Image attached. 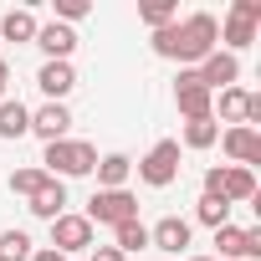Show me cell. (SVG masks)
<instances>
[{"instance_id": "obj_15", "label": "cell", "mask_w": 261, "mask_h": 261, "mask_svg": "<svg viewBox=\"0 0 261 261\" xmlns=\"http://www.w3.org/2000/svg\"><path fill=\"white\" fill-rule=\"evenodd\" d=\"M36 220H57V215H67V185L62 179H46L36 195H31V205H26Z\"/></svg>"}, {"instance_id": "obj_25", "label": "cell", "mask_w": 261, "mask_h": 261, "mask_svg": "<svg viewBox=\"0 0 261 261\" xmlns=\"http://www.w3.org/2000/svg\"><path fill=\"white\" fill-rule=\"evenodd\" d=\"M139 16H144V26H149V31H164V26H174V21H179V6H169V0H164V6H144Z\"/></svg>"}, {"instance_id": "obj_8", "label": "cell", "mask_w": 261, "mask_h": 261, "mask_svg": "<svg viewBox=\"0 0 261 261\" xmlns=\"http://www.w3.org/2000/svg\"><path fill=\"white\" fill-rule=\"evenodd\" d=\"M195 77H200V87H205V92H225V87H236L241 62H236L230 51H210V57L195 67Z\"/></svg>"}, {"instance_id": "obj_26", "label": "cell", "mask_w": 261, "mask_h": 261, "mask_svg": "<svg viewBox=\"0 0 261 261\" xmlns=\"http://www.w3.org/2000/svg\"><path fill=\"white\" fill-rule=\"evenodd\" d=\"M92 6H87V0H57V21L62 26H72V21H82Z\"/></svg>"}, {"instance_id": "obj_27", "label": "cell", "mask_w": 261, "mask_h": 261, "mask_svg": "<svg viewBox=\"0 0 261 261\" xmlns=\"http://www.w3.org/2000/svg\"><path fill=\"white\" fill-rule=\"evenodd\" d=\"M230 16H241V21H261V0H236V6H230Z\"/></svg>"}, {"instance_id": "obj_30", "label": "cell", "mask_w": 261, "mask_h": 261, "mask_svg": "<svg viewBox=\"0 0 261 261\" xmlns=\"http://www.w3.org/2000/svg\"><path fill=\"white\" fill-rule=\"evenodd\" d=\"M6 82H11V67L0 62V102H6Z\"/></svg>"}, {"instance_id": "obj_29", "label": "cell", "mask_w": 261, "mask_h": 261, "mask_svg": "<svg viewBox=\"0 0 261 261\" xmlns=\"http://www.w3.org/2000/svg\"><path fill=\"white\" fill-rule=\"evenodd\" d=\"M31 261H67L62 251H51V246H41V251H31Z\"/></svg>"}, {"instance_id": "obj_13", "label": "cell", "mask_w": 261, "mask_h": 261, "mask_svg": "<svg viewBox=\"0 0 261 261\" xmlns=\"http://www.w3.org/2000/svg\"><path fill=\"white\" fill-rule=\"evenodd\" d=\"M36 87L46 92V102H62V97L77 87V72H72V62H46V67L36 72Z\"/></svg>"}, {"instance_id": "obj_22", "label": "cell", "mask_w": 261, "mask_h": 261, "mask_svg": "<svg viewBox=\"0 0 261 261\" xmlns=\"http://www.w3.org/2000/svg\"><path fill=\"white\" fill-rule=\"evenodd\" d=\"M31 236L26 230H0V261H31Z\"/></svg>"}, {"instance_id": "obj_5", "label": "cell", "mask_w": 261, "mask_h": 261, "mask_svg": "<svg viewBox=\"0 0 261 261\" xmlns=\"http://www.w3.org/2000/svg\"><path fill=\"white\" fill-rule=\"evenodd\" d=\"M87 220L92 225H123V220H139V200L128 190H97L87 200Z\"/></svg>"}, {"instance_id": "obj_10", "label": "cell", "mask_w": 261, "mask_h": 261, "mask_svg": "<svg viewBox=\"0 0 261 261\" xmlns=\"http://www.w3.org/2000/svg\"><path fill=\"white\" fill-rule=\"evenodd\" d=\"M36 46L46 51V62H72V51H77V31L62 26V21H46V26H36Z\"/></svg>"}, {"instance_id": "obj_19", "label": "cell", "mask_w": 261, "mask_h": 261, "mask_svg": "<svg viewBox=\"0 0 261 261\" xmlns=\"http://www.w3.org/2000/svg\"><path fill=\"white\" fill-rule=\"evenodd\" d=\"M113 246H118L123 256L149 251V225H144V220H123V225H113Z\"/></svg>"}, {"instance_id": "obj_4", "label": "cell", "mask_w": 261, "mask_h": 261, "mask_svg": "<svg viewBox=\"0 0 261 261\" xmlns=\"http://www.w3.org/2000/svg\"><path fill=\"white\" fill-rule=\"evenodd\" d=\"M205 195H210V200H225V205H236V200H256V179H251V169H241V164L205 169Z\"/></svg>"}, {"instance_id": "obj_21", "label": "cell", "mask_w": 261, "mask_h": 261, "mask_svg": "<svg viewBox=\"0 0 261 261\" xmlns=\"http://www.w3.org/2000/svg\"><path fill=\"white\" fill-rule=\"evenodd\" d=\"M220 36H225V46H230V57H236V51H246V46L256 41V26H251V21H241V16H225Z\"/></svg>"}, {"instance_id": "obj_1", "label": "cell", "mask_w": 261, "mask_h": 261, "mask_svg": "<svg viewBox=\"0 0 261 261\" xmlns=\"http://www.w3.org/2000/svg\"><path fill=\"white\" fill-rule=\"evenodd\" d=\"M154 51L169 57V62H190V67H200L210 51H220V21H215L210 11H195V16H185V21L154 31Z\"/></svg>"}, {"instance_id": "obj_11", "label": "cell", "mask_w": 261, "mask_h": 261, "mask_svg": "<svg viewBox=\"0 0 261 261\" xmlns=\"http://www.w3.org/2000/svg\"><path fill=\"white\" fill-rule=\"evenodd\" d=\"M67 128H72V113H67V102H41V108L31 113V134H36V139H46V144L67 139Z\"/></svg>"}, {"instance_id": "obj_2", "label": "cell", "mask_w": 261, "mask_h": 261, "mask_svg": "<svg viewBox=\"0 0 261 261\" xmlns=\"http://www.w3.org/2000/svg\"><path fill=\"white\" fill-rule=\"evenodd\" d=\"M41 164H46L51 179H77V174H92L97 169V149L87 139H57V144H46Z\"/></svg>"}, {"instance_id": "obj_31", "label": "cell", "mask_w": 261, "mask_h": 261, "mask_svg": "<svg viewBox=\"0 0 261 261\" xmlns=\"http://www.w3.org/2000/svg\"><path fill=\"white\" fill-rule=\"evenodd\" d=\"M190 261H215V256H190Z\"/></svg>"}, {"instance_id": "obj_20", "label": "cell", "mask_w": 261, "mask_h": 261, "mask_svg": "<svg viewBox=\"0 0 261 261\" xmlns=\"http://www.w3.org/2000/svg\"><path fill=\"white\" fill-rule=\"evenodd\" d=\"M220 144V123L215 118H190L185 123V149H215Z\"/></svg>"}, {"instance_id": "obj_16", "label": "cell", "mask_w": 261, "mask_h": 261, "mask_svg": "<svg viewBox=\"0 0 261 261\" xmlns=\"http://www.w3.org/2000/svg\"><path fill=\"white\" fill-rule=\"evenodd\" d=\"M31 134V108L21 97H6L0 102V139H26Z\"/></svg>"}, {"instance_id": "obj_18", "label": "cell", "mask_w": 261, "mask_h": 261, "mask_svg": "<svg viewBox=\"0 0 261 261\" xmlns=\"http://www.w3.org/2000/svg\"><path fill=\"white\" fill-rule=\"evenodd\" d=\"M36 16L31 11H6L0 16V41H36Z\"/></svg>"}, {"instance_id": "obj_14", "label": "cell", "mask_w": 261, "mask_h": 261, "mask_svg": "<svg viewBox=\"0 0 261 261\" xmlns=\"http://www.w3.org/2000/svg\"><path fill=\"white\" fill-rule=\"evenodd\" d=\"M149 246H159V251L179 256V251L190 246V220H179V215H164L159 225H149Z\"/></svg>"}, {"instance_id": "obj_28", "label": "cell", "mask_w": 261, "mask_h": 261, "mask_svg": "<svg viewBox=\"0 0 261 261\" xmlns=\"http://www.w3.org/2000/svg\"><path fill=\"white\" fill-rule=\"evenodd\" d=\"M87 261H128V256H123L118 246H92V256H87Z\"/></svg>"}, {"instance_id": "obj_24", "label": "cell", "mask_w": 261, "mask_h": 261, "mask_svg": "<svg viewBox=\"0 0 261 261\" xmlns=\"http://www.w3.org/2000/svg\"><path fill=\"white\" fill-rule=\"evenodd\" d=\"M46 179H51L46 169H16V174H11V190H16L21 200H31V195H36V190H41Z\"/></svg>"}, {"instance_id": "obj_3", "label": "cell", "mask_w": 261, "mask_h": 261, "mask_svg": "<svg viewBox=\"0 0 261 261\" xmlns=\"http://www.w3.org/2000/svg\"><path fill=\"white\" fill-rule=\"evenodd\" d=\"M139 179L154 190H169L179 179V139H159L144 159H139Z\"/></svg>"}, {"instance_id": "obj_17", "label": "cell", "mask_w": 261, "mask_h": 261, "mask_svg": "<svg viewBox=\"0 0 261 261\" xmlns=\"http://www.w3.org/2000/svg\"><path fill=\"white\" fill-rule=\"evenodd\" d=\"M92 174H97V190H123L128 174H134V159H128V154H102Z\"/></svg>"}, {"instance_id": "obj_7", "label": "cell", "mask_w": 261, "mask_h": 261, "mask_svg": "<svg viewBox=\"0 0 261 261\" xmlns=\"http://www.w3.org/2000/svg\"><path fill=\"white\" fill-rule=\"evenodd\" d=\"M174 102H179L185 123H190V118H215V92H205V87H200L195 67H185V72H179V82H174Z\"/></svg>"}, {"instance_id": "obj_12", "label": "cell", "mask_w": 261, "mask_h": 261, "mask_svg": "<svg viewBox=\"0 0 261 261\" xmlns=\"http://www.w3.org/2000/svg\"><path fill=\"white\" fill-rule=\"evenodd\" d=\"M220 149L230 154V164L251 169V164L261 159V134H256V128H225V134H220Z\"/></svg>"}, {"instance_id": "obj_6", "label": "cell", "mask_w": 261, "mask_h": 261, "mask_svg": "<svg viewBox=\"0 0 261 261\" xmlns=\"http://www.w3.org/2000/svg\"><path fill=\"white\" fill-rule=\"evenodd\" d=\"M92 220L87 215H57L51 220V251H62L72 261V251H92Z\"/></svg>"}, {"instance_id": "obj_23", "label": "cell", "mask_w": 261, "mask_h": 261, "mask_svg": "<svg viewBox=\"0 0 261 261\" xmlns=\"http://www.w3.org/2000/svg\"><path fill=\"white\" fill-rule=\"evenodd\" d=\"M195 215H200V225H210V230H220V225H230V205H225V200H210V195H200V205H195Z\"/></svg>"}, {"instance_id": "obj_9", "label": "cell", "mask_w": 261, "mask_h": 261, "mask_svg": "<svg viewBox=\"0 0 261 261\" xmlns=\"http://www.w3.org/2000/svg\"><path fill=\"white\" fill-rule=\"evenodd\" d=\"M215 246H220V261H230V256H246V261H256L261 256V225H220L215 230Z\"/></svg>"}]
</instances>
